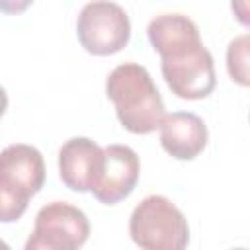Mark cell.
Segmentation results:
<instances>
[{
	"label": "cell",
	"instance_id": "obj_1",
	"mask_svg": "<svg viewBox=\"0 0 250 250\" xmlns=\"http://www.w3.org/2000/svg\"><path fill=\"white\" fill-rule=\"evenodd\" d=\"M105 94L115 104L119 123L137 135L152 133L160 127L166 111L164 102L148 70L137 62L115 66L105 80Z\"/></svg>",
	"mask_w": 250,
	"mask_h": 250
},
{
	"label": "cell",
	"instance_id": "obj_2",
	"mask_svg": "<svg viewBox=\"0 0 250 250\" xmlns=\"http://www.w3.org/2000/svg\"><path fill=\"white\" fill-rule=\"evenodd\" d=\"M129 234L141 250H186L189 227L184 213L164 195H146L131 213Z\"/></svg>",
	"mask_w": 250,
	"mask_h": 250
},
{
	"label": "cell",
	"instance_id": "obj_3",
	"mask_svg": "<svg viewBox=\"0 0 250 250\" xmlns=\"http://www.w3.org/2000/svg\"><path fill=\"white\" fill-rule=\"evenodd\" d=\"M80 45L92 55L121 51L131 37V21L123 6L109 0H94L82 6L76 20Z\"/></svg>",
	"mask_w": 250,
	"mask_h": 250
},
{
	"label": "cell",
	"instance_id": "obj_4",
	"mask_svg": "<svg viewBox=\"0 0 250 250\" xmlns=\"http://www.w3.org/2000/svg\"><path fill=\"white\" fill-rule=\"evenodd\" d=\"M90 234V223L78 207L53 201L35 215V229L23 250H78Z\"/></svg>",
	"mask_w": 250,
	"mask_h": 250
},
{
	"label": "cell",
	"instance_id": "obj_5",
	"mask_svg": "<svg viewBox=\"0 0 250 250\" xmlns=\"http://www.w3.org/2000/svg\"><path fill=\"white\" fill-rule=\"evenodd\" d=\"M162 76L170 90L184 100H201L215 88L213 55L201 43L162 59Z\"/></svg>",
	"mask_w": 250,
	"mask_h": 250
},
{
	"label": "cell",
	"instance_id": "obj_6",
	"mask_svg": "<svg viewBox=\"0 0 250 250\" xmlns=\"http://www.w3.org/2000/svg\"><path fill=\"white\" fill-rule=\"evenodd\" d=\"M45 184V162L31 145H10L0 152V189L29 203Z\"/></svg>",
	"mask_w": 250,
	"mask_h": 250
},
{
	"label": "cell",
	"instance_id": "obj_7",
	"mask_svg": "<svg viewBox=\"0 0 250 250\" xmlns=\"http://www.w3.org/2000/svg\"><path fill=\"white\" fill-rule=\"evenodd\" d=\"M100 174L92 186V193L100 203L113 205L125 199L139 180V156L127 145H107Z\"/></svg>",
	"mask_w": 250,
	"mask_h": 250
},
{
	"label": "cell",
	"instance_id": "obj_8",
	"mask_svg": "<svg viewBox=\"0 0 250 250\" xmlns=\"http://www.w3.org/2000/svg\"><path fill=\"white\" fill-rule=\"evenodd\" d=\"M104 162V150L88 137H72L59 150V176L74 191H90Z\"/></svg>",
	"mask_w": 250,
	"mask_h": 250
},
{
	"label": "cell",
	"instance_id": "obj_9",
	"mask_svg": "<svg viewBox=\"0 0 250 250\" xmlns=\"http://www.w3.org/2000/svg\"><path fill=\"white\" fill-rule=\"evenodd\" d=\"M158 129L162 148L178 160H193L209 139L207 125L191 111H172L164 115Z\"/></svg>",
	"mask_w": 250,
	"mask_h": 250
},
{
	"label": "cell",
	"instance_id": "obj_10",
	"mask_svg": "<svg viewBox=\"0 0 250 250\" xmlns=\"http://www.w3.org/2000/svg\"><path fill=\"white\" fill-rule=\"evenodd\" d=\"M148 41L154 47V51L164 59L170 57L186 47H191L195 43H201L199 27L193 20H189L184 14H160L150 20L148 27Z\"/></svg>",
	"mask_w": 250,
	"mask_h": 250
},
{
	"label": "cell",
	"instance_id": "obj_11",
	"mask_svg": "<svg viewBox=\"0 0 250 250\" xmlns=\"http://www.w3.org/2000/svg\"><path fill=\"white\" fill-rule=\"evenodd\" d=\"M248 47H250V37L248 33L238 35L229 43L227 49V68L229 74L234 82L240 86H248Z\"/></svg>",
	"mask_w": 250,
	"mask_h": 250
},
{
	"label": "cell",
	"instance_id": "obj_12",
	"mask_svg": "<svg viewBox=\"0 0 250 250\" xmlns=\"http://www.w3.org/2000/svg\"><path fill=\"white\" fill-rule=\"evenodd\" d=\"M6 107H8V96H6V90L0 86V117L4 115Z\"/></svg>",
	"mask_w": 250,
	"mask_h": 250
},
{
	"label": "cell",
	"instance_id": "obj_13",
	"mask_svg": "<svg viewBox=\"0 0 250 250\" xmlns=\"http://www.w3.org/2000/svg\"><path fill=\"white\" fill-rule=\"evenodd\" d=\"M0 250H12V248H10V246H8V244H6V242L0 238Z\"/></svg>",
	"mask_w": 250,
	"mask_h": 250
},
{
	"label": "cell",
	"instance_id": "obj_14",
	"mask_svg": "<svg viewBox=\"0 0 250 250\" xmlns=\"http://www.w3.org/2000/svg\"><path fill=\"white\" fill-rule=\"evenodd\" d=\"M234 250H246V248H234Z\"/></svg>",
	"mask_w": 250,
	"mask_h": 250
}]
</instances>
